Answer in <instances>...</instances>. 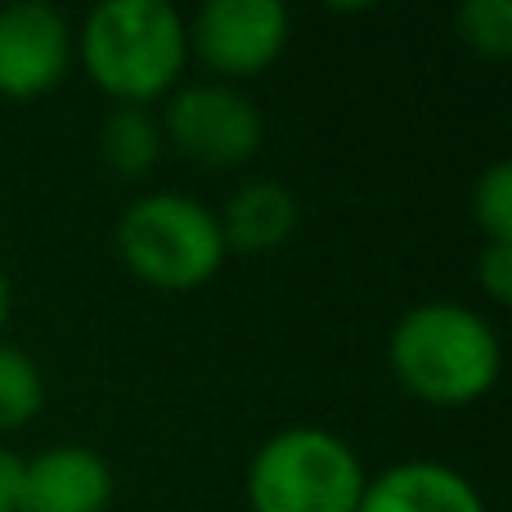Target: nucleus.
<instances>
[{"instance_id": "4468645a", "label": "nucleus", "mask_w": 512, "mask_h": 512, "mask_svg": "<svg viewBox=\"0 0 512 512\" xmlns=\"http://www.w3.org/2000/svg\"><path fill=\"white\" fill-rule=\"evenodd\" d=\"M472 221L486 243H512V162L499 158L472 185Z\"/></svg>"}, {"instance_id": "f03ea898", "label": "nucleus", "mask_w": 512, "mask_h": 512, "mask_svg": "<svg viewBox=\"0 0 512 512\" xmlns=\"http://www.w3.org/2000/svg\"><path fill=\"white\" fill-rule=\"evenodd\" d=\"M72 50L113 104L149 108L180 86L189 63V27L171 0H99L81 18Z\"/></svg>"}, {"instance_id": "dca6fc26", "label": "nucleus", "mask_w": 512, "mask_h": 512, "mask_svg": "<svg viewBox=\"0 0 512 512\" xmlns=\"http://www.w3.org/2000/svg\"><path fill=\"white\" fill-rule=\"evenodd\" d=\"M18 495H23V454L0 445V512H18Z\"/></svg>"}, {"instance_id": "7ed1b4c3", "label": "nucleus", "mask_w": 512, "mask_h": 512, "mask_svg": "<svg viewBox=\"0 0 512 512\" xmlns=\"http://www.w3.org/2000/svg\"><path fill=\"white\" fill-rule=\"evenodd\" d=\"M369 468L328 427H279L252 450L243 495L252 512H355Z\"/></svg>"}, {"instance_id": "ddd939ff", "label": "nucleus", "mask_w": 512, "mask_h": 512, "mask_svg": "<svg viewBox=\"0 0 512 512\" xmlns=\"http://www.w3.org/2000/svg\"><path fill=\"white\" fill-rule=\"evenodd\" d=\"M463 50L477 59H508L512 54V0H463L454 14Z\"/></svg>"}, {"instance_id": "6e6552de", "label": "nucleus", "mask_w": 512, "mask_h": 512, "mask_svg": "<svg viewBox=\"0 0 512 512\" xmlns=\"http://www.w3.org/2000/svg\"><path fill=\"white\" fill-rule=\"evenodd\" d=\"M113 468L90 445H50L23 459V495L18 512H108L113 504Z\"/></svg>"}, {"instance_id": "0eeeda50", "label": "nucleus", "mask_w": 512, "mask_h": 512, "mask_svg": "<svg viewBox=\"0 0 512 512\" xmlns=\"http://www.w3.org/2000/svg\"><path fill=\"white\" fill-rule=\"evenodd\" d=\"M68 14L45 0H14L0 9V99H41L72 68Z\"/></svg>"}, {"instance_id": "9d476101", "label": "nucleus", "mask_w": 512, "mask_h": 512, "mask_svg": "<svg viewBox=\"0 0 512 512\" xmlns=\"http://www.w3.org/2000/svg\"><path fill=\"white\" fill-rule=\"evenodd\" d=\"M216 221H221L225 252L265 256L297 234L301 203L283 180H248L225 198V212H216Z\"/></svg>"}, {"instance_id": "423d86ee", "label": "nucleus", "mask_w": 512, "mask_h": 512, "mask_svg": "<svg viewBox=\"0 0 512 512\" xmlns=\"http://www.w3.org/2000/svg\"><path fill=\"white\" fill-rule=\"evenodd\" d=\"M185 27L189 54L225 86L270 72L292 36V18L279 0H207Z\"/></svg>"}, {"instance_id": "f3484780", "label": "nucleus", "mask_w": 512, "mask_h": 512, "mask_svg": "<svg viewBox=\"0 0 512 512\" xmlns=\"http://www.w3.org/2000/svg\"><path fill=\"white\" fill-rule=\"evenodd\" d=\"M9 310H14V288H9V274H5V265H0V333H5V324H9Z\"/></svg>"}, {"instance_id": "f8f14e48", "label": "nucleus", "mask_w": 512, "mask_h": 512, "mask_svg": "<svg viewBox=\"0 0 512 512\" xmlns=\"http://www.w3.org/2000/svg\"><path fill=\"white\" fill-rule=\"evenodd\" d=\"M45 409V373L23 346L0 342V432L36 423Z\"/></svg>"}, {"instance_id": "20e7f679", "label": "nucleus", "mask_w": 512, "mask_h": 512, "mask_svg": "<svg viewBox=\"0 0 512 512\" xmlns=\"http://www.w3.org/2000/svg\"><path fill=\"white\" fill-rule=\"evenodd\" d=\"M113 243L126 270L158 292L203 288L221 274L230 256L212 207L176 189H153L135 198L117 216Z\"/></svg>"}, {"instance_id": "1a4fd4ad", "label": "nucleus", "mask_w": 512, "mask_h": 512, "mask_svg": "<svg viewBox=\"0 0 512 512\" xmlns=\"http://www.w3.org/2000/svg\"><path fill=\"white\" fill-rule=\"evenodd\" d=\"M355 512H490L477 481L441 459H405L373 472Z\"/></svg>"}, {"instance_id": "39448f33", "label": "nucleus", "mask_w": 512, "mask_h": 512, "mask_svg": "<svg viewBox=\"0 0 512 512\" xmlns=\"http://www.w3.org/2000/svg\"><path fill=\"white\" fill-rule=\"evenodd\" d=\"M162 140L198 167H243L261 149V108L225 81H189L167 95L158 117Z\"/></svg>"}, {"instance_id": "f257e3e1", "label": "nucleus", "mask_w": 512, "mask_h": 512, "mask_svg": "<svg viewBox=\"0 0 512 512\" xmlns=\"http://www.w3.org/2000/svg\"><path fill=\"white\" fill-rule=\"evenodd\" d=\"M387 369L418 405L468 409L499 387L504 342L490 315L463 301H418L391 324Z\"/></svg>"}, {"instance_id": "9b49d317", "label": "nucleus", "mask_w": 512, "mask_h": 512, "mask_svg": "<svg viewBox=\"0 0 512 512\" xmlns=\"http://www.w3.org/2000/svg\"><path fill=\"white\" fill-rule=\"evenodd\" d=\"M162 149V126L149 108H126V104H113L99 126V158L113 176H126V180H140L158 167Z\"/></svg>"}, {"instance_id": "2eb2a0df", "label": "nucleus", "mask_w": 512, "mask_h": 512, "mask_svg": "<svg viewBox=\"0 0 512 512\" xmlns=\"http://www.w3.org/2000/svg\"><path fill=\"white\" fill-rule=\"evenodd\" d=\"M477 283L495 306L512 301V243H481L477 252Z\"/></svg>"}]
</instances>
